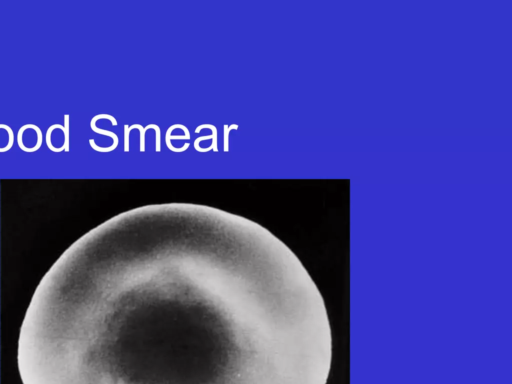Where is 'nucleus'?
Returning a JSON list of instances; mask_svg holds the SVG:
<instances>
[{
    "label": "nucleus",
    "mask_w": 512,
    "mask_h": 384,
    "mask_svg": "<svg viewBox=\"0 0 512 384\" xmlns=\"http://www.w3.org/2000/svg\"><path fill=\"white\" fill-rule=\"evenodd\" d=\"M129 125L124 126V151H129V134H130Z\"/></svg>",
    "instance_id": "nucleus-6"
},
{
    "label": "nucleus",
    "mask_w": 512,
    "mask_h": 384,
    "mask_svg": "<svg viewBox=\"0 0 512 384\" xmlns=\"http://www.w3.org/2000/svg\"><path fill=\"white\" fill-rule=\"evenodd\" d=\"M238 125L237 124H231L230 126L224 125V143H223V150L224 152L229 151V132L231 130H237Z\"/></svg>",
    "instance_id": "nucleus-4"
},
{
    "label": "nucleus",
    "mask_w": 512,
    "mask_h": 384,
    "mask_svg": "<svg viewBox=\"0 0 512 384\" xmlns=\"http://www.w3.org/2000/svg\"><path fill=\"white\" fill-rule=\"evenodd\" d=\"M157 125L156 124H149L145 127H142L140 124H133L131 126H129V129L132 130V129H138L139 132H140V145H139V150L141 152H144L145 151V132L148 130V129H154Z\"/></svg>",
    "instance_id": "nucleus-2"
},
{
    "label": "nucleus",
    "mask_w": 512,
    "mask_h": 384,
    "mask_svg": "<svg viewBox=\"0 0 512 384\" xmlns=\"http://www.w3.org/2000/svg\"><path fill=\"white\" fill-rule=\"evenodd\" d=\"M209 139H212V135H206V136H201V137L196 138L195 141H194V148H195V150L197 152H208V151L212 150L211 146H209L208 148H201L199 146L200 141H202V140H209Z\"/></svg>",
    "instance_id": "nucleus-5"
},
{
    "label": "nucleus",
    "mask_w": 512,
    "mask_h": 384,
    "mask_svg": "<svg viewBox=\"0 0 512 384\" xmlns=\"http://www.w3.org/2000/svg\"><path fill=\"white\" fill-rule=\"evenodd\" d=\"M207 128L212 130V150L214 152H218V146H217V128L212 124H201L196 127L195 133H199L202 129Z\"/></svg>",
    "instance_id": "nucleus-3"
},
{
    "label": "nucleus",
    "mask_w": 512,
    "mask_h": 384,
    "mask_svg": "<svg viewBox=\"0 0 512 384\" xmlns=\"http://www.w3.org/2000/svg\"><path fill=\"white\" fill-rule=\"evenodd\" d=\"M324 299L260 224L138 207L73 242L20 324L22 384H308L330 368Z\"/></svg>",
    "instance_id": "nucleus-1"
}]
</instances>
